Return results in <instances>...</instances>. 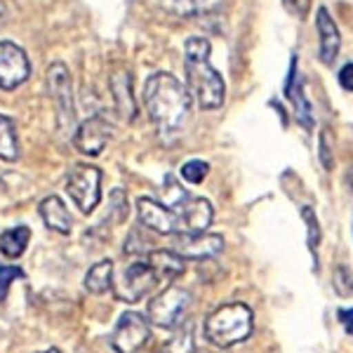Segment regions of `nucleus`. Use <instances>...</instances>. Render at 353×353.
Segmentation results:
<instances>
[{
    "label": "nucleus",
    "instance_id": "nucleus-19",
    "mask_svg": "<svg viewBox=\"0 0 353 353\" xmlns=\"http://www.w3.org/2000/svg\"><path fill=\"white\" fill-rule=\"evenodd\" d=\"M113 261L111 259H101L85 273V290L90 294H104L106 290L113 288Z\"/></svg>",
    "mask_w": 353,
    "mask_h": 353
},
{
    "label": "nucleus",
    "instance_id": "nucleus-14",
    "mask_svg": "<svg viewBox=\"0 0 353 353\" xmlns=\"http://www.w3.org/2000/svg\"><path fill=\"white\" fill-rule=\"evenodd\" d=\"M316 28L321 36V48H318V57L325 66H332L341 50V33L339 26L334 24V19L330 17L325 8H318L316 12Z\"/></svg>",
    "mask_w": 353,
    "mask_h": 353
},
{
    "label": "nucleus",
    "instance_id": "nucleus-15",
    "mask_svg": "<svg viewBox=\"0 0 353 353\" xmlns=\"http://www.w3.org/2000/svg\"><path fill=\"white\" fill-rule=\"evenodd\" d=\"M109 88H111L113 101H116V111L121 113L123 121L132 123L137 118V101L132 94V73L125 71V68L113 71L109 78Z\"/></svg>",
    "mask_w": 353,
    "mask_h": 353
},
{
    "label": "nucleus",
    "instance_id": "nucleus-4",
    "mask_svg": "<svg viewBox=\"0 0 353 353\" xmlns=\"http://www.w3.org/2000/svg\"><path fill=\"white\" fill-rule=\"evenodd\" d=\"M66 193L83 214L94 212L101 201V170L85 163L73 165L66 174Z\"/></svg>",
    "mask_w": 353,
    "mask_h": 353
},
{
    "label": "nucleus",
    "instance_id": "nucleus-2",
    "mask_svg": "<svg viewBox=\"0 0 353 353\" xmlns=\"http://www.w3.org/2000/svg\"><path fill=\"white\" fill-rule=\"evenodd\" d=\"M186 88L196 104L205 111H217L226 99V83L221 73L210 64L212 45L203 36H191L184 45Z\"/></svg>",
    "mask_w": 353,
    "mask_h": 353
},
{
    "label": "nucleus",
    "instance_id": "nucleus-11",
    "mask_svg": "<svg viewBox=\"0 0 353 353\" xmlns=\"http://www.w3.org/2000/svg\"><path fill=\"white\" fill-rule=\"evenodd\" d=\"M111 137H113V125L104 116H92L78 125V130L73 132V146L83 156L94 158L106 149Z\"/></svg>",
    "mask_w": 353,
    "mask_h": 353
},
{
    "label": "nucleus",
    "instance_id": "nucleus-20",
    "mask_svg": "<svg viewBox=\"0 0 353 353\" xmlns=\"http://www.w3.org/2000/svg\"><path fill=\"white\" fill-rule=\"evenodd\" d=\"M31 241V229L28 226H14V229H8L0 233V252L8 259H17L26 252V245Z\"/></svg>",
    "mask_w": 353,
    "mask_h": 353
},
{
    "label": "nucleus",
    "instance_id": "nucleus-6",
    "mask_svg": "<svg viewBox=\"0 0 353 353\" xmlns=\"http://www.w3.org/2000/svg\"><path fill=\"white\" fill-rule=\"evenodd\" d=\"M48 92L57 106V121L61 132H76V106H73V81L66 64L54 61L48 68Z\"/></svg>",
    "mask_w": 353,
    "mask_h": 353
},
{
    "label": "nucleus",
    "instance_id": "nucleus-3",
    "mask_svg": "<svg viewBox=\"0 0 353 353\" xmlns=\"http://www.w3.org/2000/svg\"><path fill=\"white\" fill-rule=\"evenodd\" d=\"M252 309L243 301H231L205 318V337L219 349H229L248 339L252 334Z\"/></svg>",
    "mask_w": 353,
    "mask_h": 353
},
{
    "label": "nucleus",
    "instance_id": "nucleus-10",
    "mask_svg": "<svg viewBox=\"0 0 353 353\" xmlns=\"http://www.w3.org/2000/svg\"><path fill=\"white\" fill-rule=\"evenodd\" d=\"M137 217L146 231L161 233V236H174L181 233V221L176 210H170L168 205H161L153 198H139L137 201Z\"/></svg>",
    "mask_w": 353,
    "mask_h": 353
},
{
    "label": "nucleus",
    "instance_id": "nucleus-32",
    "mask_svg": "<svg viewBox=\"0 0 353 353\" xmlns=\"http://www.w3.org/2000/svg\"><path fill=\"white\" fill-rule=\"evenodd\" d=\"M41 353H61L59 349H48V351H41Z\"/></svg>",
    "mask_w": 353,
    "mask_h": 353
},
{
    "label": "nucleus",
    "instance_id": "nucleus-7",
    "mask_svg": "<svg viewBox=\"0 0 353 353\" xmlns=\"http://www.w3.org/2000/svg\"><path fill=\"white\" fill-rule=\"evenodd\" d=\"M149 339H151L149 318L137 311H125L118 318L116 327H113L109 344L116 353H137L149 344Z\"/></svg>",
    "mask_w": 353,
    "mask_h": 353
},
{
    "label": "nucleus",
    "instance_id": "nucleus-23",
    "mask_svg": "<svg viewBox=\"0 0 353 353\" xmlns=\"http://www.w3.org/2000/svg\"><path fill=\"white\" fill-rule=\"evenodd\" d=\"M301 217H304V221H306V241H309V250H311L313 257H316L318 248H321V224H318L316 212H313L309 205L301 208Z\"/></svg>",
    "mask_w": 353,
    "mask_h": 353
},
{
    "label": "nucleus",
    "instance_id": "nucleus-18",
    "mask_svg": "<svg viewBox=\"0 0 353 353\" xmlns=\"http://www.w3.org/2000/svg\"><path fill=\"white\" fill-rule=\"evenodd\" d=\"M146 261L153 266L158 281H174L186 271V259L174 250H151L146 254Z\"/></svg>",
    "mask_w": 353,
    "mask_h": 353
},
{
    "label": "nucleus",
    "instance_id": "nucleus-28",
    "mask_svg": "<svg viewBox=\"0 0 353 353\" xmlns=\"http://www.w3.org/2000/svg\"><path fill=\"white\" fill-rule=\"evenodd\" d=\"M311 5H313V0H283V8L292 17H297L299 21H304L306 17H309Z\"/></svg>",
    "mask_w": 353,
    "mask_h": 353
},
{
    "label": "nucleus",
    "instance_id": "nucleus-17",
    "mask_svg": "<svg viewBox=\"0 0 353 353\" xmlns=\"http://www.w3.org/2000/svg\"><path fill=\"white\" fill-rule=\"evenodd\" d=\"M38 212H41L45 226H48L50 231L61 233V236H68V233H71V229H73V217H71V212L66 210V205L61 203V198L48 196L41 203Z\"/></svg>",
    "mask_w": 353,
    "mask_h": 353
},
{
    "label": "nucleus",
    "instance_id": "nucleus-31",
    "mask_svg": "<svg viewBox=\"0 0 353 353\" xmlns=\"http://www.w3.org/2000/svg\"><path fill=\"white\" fill-rule=\"evenodd\" d=\"M5 19H8V8H5V0H0V28L5 26Z\"/></svg>",
    "mask_w": 353,
    "mask_h": 353
},
{
    "label": "nucleus",
    "instance_id": "nucleus-27",
    "mask_svg": "<svg viewBox=\"0 0 353 353\" xmlns=\"http://www.w3.org/2000/svg\"><path fill=\"white\" fill-rule=\"evenodd\" d=\"M21 276H24V273H21L19 266H0V301H5L12 283Z\"/></svg>",
    "mask_w": 353,
    "mask_h": 353
},
{
    "label": "nucleus",
    "instance_id": "nucleus-12",
    "mask_svg": "<svg viewBox=\"0 0 353 353\" xmlns=\"http://www.w3.org/2000/svg\"><path fill=\"white\" fill-rule=\"evenodd\" d=\"M174 243L172 250L176 254H181L184 259H210V257H217V254L224 250V238L219 233H174Z\"/></svg>",
    "mask_w": 353,
    "mask_h": 353
},
{
    "label": "nucleus",
    "instance_id": "nucleus-25",
    "mask_svg": "<svg viewBox=\"0 0 353 353\" xmlns=\"http://www.w3.org/2000/svg\"><path fill=\"white\" fill-rule=\"evenodd\" d=\"M332 288H334V292L339 294V297H353V276H351V271H349V266H337V271H334V276H332Z\"/></svg>",
    "mask_w": 353,
    "mask_h": 353
},
{
    "label": "nucleus",
    "instance_id": "nucleus-22",
    "mask_svg": "<svg viewBox=\"0 0 353 353\" xmlns=\"http://www.w3.org/2000/svg\"><path fill=\"white\" fill-rule=\"evenodd\" d=\"M163 353H196V339H193V323L189 321L174 337L163 344Z\"/></svg>",
    "mask_w": 353,
    "mask_h": 353
},
{
    "label": "nucleus",
    "instance_id": "nucleus-9",
    "mask_svg": "<svg viewBox=\"0 0 353 353\" xmlns=\"http://www.w3.org/2000/svg\"><path fill=\"white\" fill-rule=\"evenodd\" d=\"M31 76V64L17 43L0 41V90H17Z\"/></svg>",
    "mask_w": 353,
    "mask_h": 353
},
{
    "label": "nucleus",
    "instance_id": "nucleus-13",
    "mask_svg": "<svg viewBox=\"0 0 353 353\" xmlns=\"http://www.w3.org/2000/svg\"><path fill=\"white\" fill-rule=\"evenodd\" d=\"M176 214L181 221V233H201L212 224L214 210L208 198H186L176 205Z\"/></svg>",
    "mask_w": 353,
    "mask_h": 353
},
{
    "label": "nucleus",
    "instance_id": "nucleus-21",
    "mask_svg": "<svg viewBox=\"0 0 353 353\" xmlns=\"http://www.w3.org/2000/svg\"><path fill=\"white\" fill-rule=\"evenodd\" d=\"M19 158V137L12 118L0 113V161L14 163Z\"/></svg>",
    "mask_w": 353,
    "mask_h": 353
},
{
    "label": "nucleus",
    "instance_id": "nucleus-8",
    "mask_svg": "<svg viewBox=\"0 0 353 353\" xmlns=\"http://www.w3.org/2000/svg\"><path fill=\"white\" fill-rule=\"evenodd\" d=\"M158 285V276L149 261H134L121 273L118 283L113 285V294L118 301L137 304Z\"/></svg>",
    "mask_w": 353,
    "mask_h": 353
},
{
    "label": "nucleus",
    "instance_id": "nucleus-5",
    "mask_svg": "<svg viewBox=\"0 0 353 353\" xmlns=\"http://www.w3.org/2000/svg\"><path fill=\"white\" fill-rule=\"evenodd\" d=\"M189 306H191L189 290H184L179 285H168L156 299L149 301V306H146V318H149L156 327L174 330L176 325H181Z\"/></svg>",
    "mask_w": 353,
    "mask_h": 353
},
{
    "label": "nucleus",
    "instance_id": "nucleus-16",
    "mask_svg": "<svg viewBox=\"0 0 353 353\" xmlns=\"http://www.w3.org/2000/svg\"><path fill=\"white\" fill-rule=\"evenodd\" d=\"M285 94L290 99L294 109V116L297 121L304 125V128H313V109H311V101L306 99L304 94V83L299 78V71H297V61H292V68H290V78H288V85H285Z\"/></svg>",
    "mask_w": 353,
    "mask_h": 353
},
{
    "label": "nucleus",
    "instance_id": "nucleus-1",
    "mask_svg": "<svg viewBox=\"0 0 353 353\" xmlns=\"http://www.w3.org/2000/svg\"><path fill=\"white\" fill-rule=\"evenodd\" d=\"M144 106L149 113L153 128L163 141H174L186 130L191 121V101L189 88L172 73H153L144 85Z\"/></svg>",
    "mask_w": 353,
    "mask_h": 353
},
{
    "label": "nucleus",
    "instance_id": "nucleus-30",
    "mask_svg": "<svg viewBox=\"0 0 353 353\" xmlns=\"http://www.w3.org/2000/svg\"><path fill=\"white\" fill-rule=\"evenodd\" d=\"M337 318H339L341 327L346 330V334H353V309H339Z\"/></svg>",
    "mask_w": 353,
    "mask_h": 353
},
{
    "label": "nucleus",
    "instance_id": "nucleus-26",
    "mask_svg": "<svg viewBox=\"0 0 353 353\" xmlns=\"http://www.w3.org/2000/svg\"><path fill=\"white\" fill-rule=\"evenodd\" d=\"M210 165L205 161H189L181 165V179L189 181V184H201V181L208 176Z\"/></svg>",
    "mask_w": 353,
    "mask_h": 353
},
{
    "label": "nucleus",
    "instance_id": "nucleus-24",
    "mask_svg": "<svg viewBox=\"0 0 353 353\" xmlns=\"http://www.w3.org/2000/svg\"><path fill=\"white\" fill-rule=\"evenodd\" d=\"M318 158H321L323 168H325L327 172L334 168V139H332V130L330 128H323L321 137H318Z\"/></svg>",
    "mask_w": 353,
    "mask_h": 353
},
{
    "label": "nucleus",
    "instance_id": "nucleus-29",
    "mask_svg": "<svg viewBox=\"0 0 353 353\" xmlns=\"http://www.w3.org/2000/svg\"><path fill=\"white\" fill-rule=\"evenodd\" d=\"M339 85L346 92H353V64H346L339 71Z\"/></svg>",
    "mask_w": 353,
    "mask_h": 353
}]
</instances>
